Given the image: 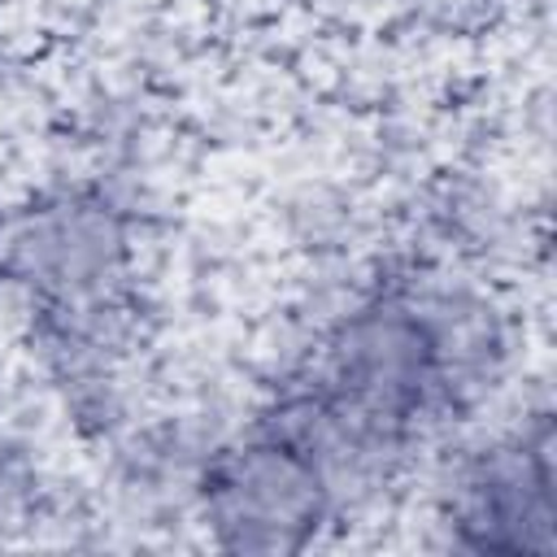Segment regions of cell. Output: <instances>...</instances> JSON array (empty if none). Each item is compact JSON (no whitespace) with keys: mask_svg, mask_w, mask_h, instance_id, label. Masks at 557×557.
Masks as SVG:
<instances>
[{"mask_svg":"<svg viewBox=\"0 0 557 557\" xmlns=\"http://www.w3.org/2000/svg\"><path fill=\"white\" fill-rule=\"evenodd\" d=\"M326 509V483L300 435H274L231 453L209 479V522L231 548H300Z\"/></svg>","mask_w":557,"mask_h":557,"instance_id":"obj_2","label":"cell"},{"mask_svg":"<svg viewBox=\"0 0 557 557\" xmlns=\"http://www.w3.org/2000/svg\"><path fill=\"white\" fill-rule=\"evenodd\" d=\"M444 348V335L405 305L357 313L318 370L309 400L318 426L352 444L409 431L448 379Z\"/></svg>","mask_w":557,"mask_h":557,"instance_id":"obj_1","label":"cell"}]
</instances>
